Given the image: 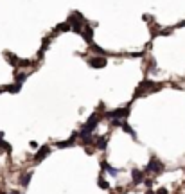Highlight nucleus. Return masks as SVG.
I'll list each match as a JSON object with an SVG mask.
<instances>
[{
	"label": "nucleus",
	"mask_w": 185,
	"mask_h": 194,
	"mask_svg": "<svg viewBox=\"0 0 185 194\" xmlns=\"http://www.w3.org/2000/svg\"><path fill=\"white\" fill-rule=\"evenodd\" d=\"M68 23L72 25V31L74 32H78V34H81L83 32V23H85V18H83V14L81 13H72L70 18H68Z\"/></svg>",
	"instance_id": "obj_1"
},
{
	"label": "nucleus",
	"mask_w": 185,
	"mask_h": 194,
	"mask_svg": "<svg viewBox=\"0 0 185 194\" xmlns=\"http://www.w3.org/2000/svg\"><path fill=\"white\" fill-rule=\"evenodd\" d=\"M99 121H101V119H99V115H97V113H93L92 117H90V119H88V121L85 122V126L81 128V131H79V137H83V135H90L93 129L97 128Z\"/></svg>",
	"instance_id": "obj_2"
},
{
	"label": "nucleus",
	"mask_w": 185,
	"mask_h": 194,
	"mask_svg": "<svg viewBox=\"0 0 185 194\" xmlns=\"http://www.w3.org/2000/svg\"><path fill=\"white\" fill-rule=\"evenodd\" d=\"M164 169H165V165L162 164L160 160H157V158L153 157V158H151V162L146 165V169H144V171H146V172H162Z\"/></svg>",
	"instance_id": "obj_3"
},
{
	"label": "nucleus",
	"mask_w": 185,
	"mask_h": 194,
	"mask_svg": "<svg viewBox=\"0 0 185 194\" xmlns=\"http://www.w3.org/2000/svg\"><path fill=\"white\" fill-rule=\"evenodd\" d=\"M128 113H129V106H126V108L112 110V112L104 113V117H108V119H124V117H128Z\"/></svg>",
	"instance_id": "obj_4"
},
{
	"label": "nucleus",
	"mask_w": 185,
	"mask_h": 194,
	"mask_svg": "<svg viewBox=\"0 0 185 194\" xmlns=\"http://www.w3.org/2000/svg\"><path fill=\"white\" fill-rule=\"evenodd\" d=\"M106 57L104 56H92L90 59H88V65L92 67V68H104L106 67Z\"/></svg>",
	"instance_id": "obj_5"
},
{
	"label": "nucleus",
	"mask_w": 185,
	"mask_h": 194,
	"mask_svg": "<svg viewBox=\"0 0 185 194\" xmlns=\"http://www.w3.org/2000/svg\"><path fill=\"white\" fill-rule=\"evenodd\" d=\"M49 153H50V147H49V146H43L42 149L34 155V162H36V164H40L45 157H49Z\"/></svg>",
	"instance_id": "obj_6"
},
{
	"label": "nucleus",
	"mask_w": 185,
	"mask_h": 194,
	"mask_svg": "<svg viewBox=\"0 0 185 194\" xmlns=\"http://www.w3.org/2000/svg\"><path fill=\"white\" fill-rule=\"evenodd\" d=\"M81 36L85 38L86 43H92V38H93V27H90V25H86L85 29H83V32H81Z\"/></svg>",
	"instance_id": "obj_7"
},
{
	"label": "nucleus",
	"mask_w": 185,
	"mask_h": 194,
	"mask_svg": "<svg viewBox=\"0 0 185 194\" xmlns=\"http://www.w3.org/2000/svg\"><path fill=\"white\" fill-rule=\"evenodd\" d=\"M144 172L146 171H140V169H133V172H131V176H133V183H142L144 182Z\"/></svg>",
	"instance_id": "obj_8"
},
{
	"label": "nucleus",
	"mask_w": 185,
	"mask_h": 194,
	"mask_svg": "<svg viewBox=\"0 0 185 194\" xmlns=\"http://www.w3.org/2000/svg\"><path fill=\"white\" fill-rule=\"evenodd\" d=\"M108 146V137H95V147L97 149H106Z\"/></svg>",
	"instance_id": "obj_9"
},
{
	"label": "nucleus",
	"mask_w": 185,
	"mask_h": 194,
	"mask_svg": "<svg viewBox=\"0 0 185 194\" xmlns=\"http://www.w3.org/2000/svg\"><path fill=\"white\" fill-rule=\"evenodd\" d=\"M4 56L9 59V63L13 65V67H20V63H22V59H18V57L14 56V54H11V52H4Z\"/></svg>",
	"instance_id": "obj_10"
},
{
	"label": "nucleus",
	"mask_w": 185,
	"mask_h": 194,
	"mask_svg": "<svg viewBox=\"0 0 185 194\" xmlns=\"http://www.w3.org/2000/svg\"><path fill=\"white\" fill-rule=\"evenodd\" d=\"M20 88H22V83H14V85H7V86H4V90H6V92H11V93L20 92Z\"/></svg>",
	"instance_id": "obj_11"
},
{
	"label": "nucleus",
	"mask_w": 185,
	"mask_h": 194,
	"mask_svg": "<svg viewBox=\"0 0 185 194\" xmlns=\"http://www.w3.org/2000/svg\"><path fill=\"white\" fill-rule=\"evenodd\" d=\"M122 129H124V131H126V133H128L129 137H133V138L137 140V133H135V129H133V128H129V126H128V122H124Z\"/></svg>",
	"instance_id": "obj_12"
},
{
	"label": "nucleus",
	"mask_w": 185,
	"mask_h": 194,
	"mask_svg": "<svg viewBox=\"0 0 185 194\" xmlns=\"http://www.w3.org/2000/svg\"><path fill=\"white\" fill-rule=\"evenodd\" d=\"M25 79H27V72H20L14 76V83H23Z\"/></svg>",
	"instance_id": "obj_13"
},
{
	"label": "nucleus",
	"mask_w": 185,
	"mask_h": 194,
	"mask_svg": "<svg viewBox=\"0 0 185 194\" xmlns=\"http://www.w3.org/2000/svg\"><path fill=\"white\" fill-rule=\"evenodd\" d=\"M101 167H102V169H106V171H110L112 174H115V172H117V169H113V167H112V165L108 164V162H104V160L101 162Z\"/></svg>",
	"instance_id": "obj_14"
},
{
	"label": "nucleus",
	"mask_w": 185,
	"mask_h": 194,
	"mask_svg": "<svg viewBox=\"0 0 185 194\" xmlns=\"http://www.w3.org/2000/svg\"><path fill=\"white\" fill-rule=\"evenodd\" d=\"M31 176H32V172H25V174L22 176L20 183H22V185H23V187H25V185H27V183H29V180H31Z\"/></svg>",
	"instance_id": "obj_15"
},
{
	"label": "nucleus",
	"mask_w": 185,
	"mask_h": 194,
	"mask_svg": "<svg viewBox=\"0 0 185 194\" xmlns=\"http://www.w3.org/2000/svg\"><path fill=\"white\" fill-rule=\"evenodd\" d=\"M0 151H6V153H11V146H9V144L7 142H4V140H0Z\"/></svg>",
	"instance_id": "obj_16"
},
{
	"label": "nucleus",
	"mask_w": 185,
	"mask_h": 194,
	"mask_svg": "<svg viewBox=\"0 0 185 194\" xmlns=\"http://www.w3.org/2000/svg\"><path fill=\"white\" fill-rule=\"evenodd\" d=\"M97 185L101 187V189H104V191H108V189H110V185H108V182L104 178H99L97 180Z\"/></svg>",
	"instance_id": "obj_17"
},
{
	"label": "nucleus",
	"mask_w": 185,
	"mask_h": 194,
	"mask_svg": "<svg viewBox=\"0 0 185 194\" xmlns=\"http://www.w3.org/2000/svg\"><path fill=\"white\" fill-rule=\"evenodd\" d=\"M144 22H146V23H153V16H151V14H144Z\"/></svg>",
	"instance_id": "obj_18"
},
{
	"label": "nucleus",
	"mask_w": 185,
	"mask_h": 194,
	"mask_svg": "<svg viewBox=\"0 0 185 194\" xmlns=\"http://www.w3.org/2000/svg\"><path fill=\"white\" fill-rule=\"evenodd\" d=\"M157 194H167V189H165V187H162V189H158V191H157Z\"/></svg>",
	"instance_id": "obj_19"
},
{
	"label": "nucleus",
	"mask_w": 185,
	"mask_h": 194,
	"mask_svg": "<svg viewBox=\"0 0 185 194\" xmlns=\"http://www.w3.org/2000/svg\"><path fill=\"white\" fill-rule=\"evenodd\" d=\"M146 194H155V191H146Z\"/></svg>",
	"instance_id": "obj_20"
},
{
	"label": "nucleus",
	"mask_w": 185,
	"mask_h": 194,
	"mask_svg": "<svg viewBox=\"0 0 185 194\" xmlns=\"http://www.w3.org/2000/svg\"><path fill=\"white\" fill-rule=\"evenodd\" d=\"M11 194H20V191H11Z\"/></svg>",
	"instance_id": "obj_21"
},
{
	"label": "nucleus",
	"mask_w": 185,
	"mask_h": 194,
	"mask_svg": "<svg viewBox=\"0 0 185 194\" xmlns=\"http://www.w3.org/2000/svg\"><path fill=\"white\" fill-rule=\"evenodd\" d=\"M2 138H4V131H0V140H2Z\"/></svg>",
	"instance_id": "obj_22"
},
{
	"label": "nucleus",
	"mask_w": 185,
	"mask_h": 194,
	"mask_svg": "<svg viewBox=\"0 0 185 194\" xmlns=\"http://www.w3.org/2000/svg\"><path fill=\"white\" fill-rule=\"evenodd\" d=\"M0 194H4V192H0Z\"/></svg>",
	"instance_id": "obj_23"
}]
</instances>
